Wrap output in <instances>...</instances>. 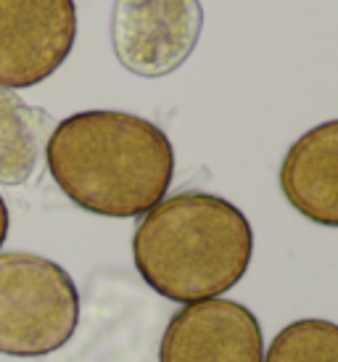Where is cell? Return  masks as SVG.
<instances>
[{"label": "cell", "mask_w": 338, "mask_h": 362, "mask_svg": "<svg viewBox=\"0 0 338 362\" xmlns=\"http://www.w3.org/2000/svg\"><path fill=\"white\" fill-rule=\"evenodd\" d=\"M53 119L13 90L0 88V185H24L37 172Z\"/></svg>", "instance_id": "8"}, {"label": "cell", "mask_w": 338, "mask_h": 362, "mask_svg": "<svg viewBox=\"0 0 338 362\" xmlns=\"http://www.w3.org/2000/svg\"><path fill=\"white\" fill-rule=\"evenodd\" d=\"M264 336L257 315L233 299L185 304L169 317L159 362H262Z\"/></svg>", "instance_id": "6"}, {"label": "cell", "mask_w": 338, "mask_h": 362, "mask_svg": "<svg viewBox=\"0 0 338 362\" xmlns=\"http://www.w3.org/2000/svg\"><path fill=\"white\" fill-rule=\"evenodd\" d=\"M8 228H11V214H8L6 202H3V196H0V246L8 238Z\"/></svg>", "instance_id": "10"}, {"label": "cell", "mask_w": 338, "mask_h": 362, "mask_svg": "<svg viewBox=\"0 0 338 362\" xmlns=\"http://www.w3.org/2000/svg\"><path fill=\"white\" fill-rule=\"evenodd\" d=\"M80 322V291L53 259L0 254V354L42 357L61 349Z\"/></svg>", "instance_id": "3"}, {"label": "cell", "mask_w": 338, "mask_h": 362, "mask_svg": "<svg viewBox=\"0 0 338 362\" xmlns=\"http://www.w3.org/2000/svg\"><path fill=\"white\" fill-rule=\"evenodd\" d=\"M262 362H338V322L320 317L289 322Z\"/></svg>", "instance_id": "9"}, {"label": "cell", "mask_w": 338, "mask_h": 362, "mask_svg": "<svg viewBox=\"0 0 338 362\" xmlns=\"http://www.w3.org/2000/svg\"><path fill=\"white\" fill-rule=\"evenodd\" d=\"M204 30L199 0H114L111 45L122 66L156 80L177 71Z\"/></svg>", "instance_id": "4"}, {"label": "cell", "mask_w": 338, "mask_h": 362, "mask_svg": "<svg viewBox=\"0 0 338 362\" xmlns=\"http://www.w3.org/2000/svg\"><path fill=\"white\" fill-rule=\"evenodd\" d=\"M45 159L53 182L80 209L129 220L164 202L175 177L169 135L146 117L93 109L61 119Z\"/></svg>", "instance_id": "1"}, {"label": "cell", "mask_w": 338, "mask_h": 362, "mask_svg": "<svg viewBox=\"0 0 338 362\" xmlns=\"http://www.w3.org/2000/svg\"><path fill=\"white\" fill-rule=\"evenodd\" d=\"M77 40L74 0H0V88L48 80Z\"/></svg>", "instance_id": "5"}, {"label": "cell", "mask_w": 338, "mask_h": 362, "mask_svg": "<svg viewBox=\"0 0 338 362\" xmlns=\"http://www.w3.org/2000/svg\"><path fill=\"white\" fill-rule=\"evenodd\" d=\"M280 191L293 209L322 228H338V119L307 130L280 167Z\"/></svg>", "instance_id": "7"}, {"label": "cell", "mask_w": 338, "mask_h": 362, "mask_svg": "<svg viewBox=\"0 0 338 362\" xmlns=\"http://www.w3.org/2000/svg\"><path fill=\"white\" fill-rule=\"evenodd\" d=\"M254 257V230L222 196L182 191L159 202L132 235L135 270L169 302L193 304L233 291Z\"/></svg>", "instance_id": "2"}]
</instances>
